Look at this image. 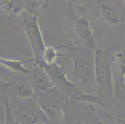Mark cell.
Instances as JSON below:
<instances>
[{"label":"cell","mask_w":125,"mask_h":124,"mask_svg":"<svg viewBox=\"0 0 125 124\" xmlns=\"http://www.w3.org/2000/svg\"><path fill=\"white\" fill-rule=\"evenodd\" d=\"M77 30L82 38H88L90 34L88 22L85 19H80L77 22Z\"/></svg>","instance_id":"obj_1"},{"label":"cell","mask_w":125,"mask_h":124,"mask_svg":"<svg viewBox=\"0 0 125 124\" xmlns=\"http://www.w3.org/2000/svg\"><path fill=\"white\" fill-rule=\"evenodd\" d=\"M102 8H103V14H104L105 17L108 20H110L112 22H116L117 19L118 18V14L116 10L111 9V8L107 6L103 7Z\"/></svg>","instance_id":"obj_2"}]
</instances>
